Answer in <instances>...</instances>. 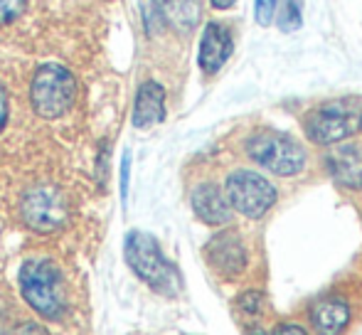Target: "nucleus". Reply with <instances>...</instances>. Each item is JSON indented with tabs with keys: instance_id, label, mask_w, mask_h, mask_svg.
<instances>
[{
	"instance_id": "f257e3e1",
	"label": "nucleus",
	"mask_w": 362,
	"mask_h": 335,
	"mask_svg": "<svg viewBox=\"0 0 362 335\" xmlns=\"http://www.w3.org/2000/svg\"><path fill=\"white\" fill-rule=\"evenodd\" d=\"M126 261L134 269V274L146 281L153 291L165 293V296H175L180 291V274L165 259V254L160 252L158 242L146 232H131L126 237Z\"/></svg>"
},
{
	"instance_id": "f03ea898",
	"label": "nucleus",
	"mask_w": 362,
	"mask_h": 335,
	"mask_svg": "<svg viewBox=\"0 0 362 335\" xmlns=\"http://www.w3.org/2000/svg\"><path fill=\"white\" fill-rule=\"evenodd\" d=\"M20 291L42 318L57 321L64 313V291L59 269L47 259H30L20 269Z\"/></svg>"
},
{
	"instance_id": "7ed1b4c3",
	"label": "nucleus",
	"mask_w": 362,
	"mask_h": 335,
	"mask_svg": "<svg viewBox=\"0 0 362 335\" xmlns=\"http://www.w3.org/2000/svg\"><path fill=\"white\" fill-rule=\"evenodd\" d=\"M362 126V106L348 99H335L320 104L305 116V136L318 146H335L350 139Z\"/></svg>"
},
{
	"instance_id": "20e7f679",
	"label": "nucleus",
	"mask_w": 362,
	"mask_h": 335,
	"mask_svg": "<svg viewBox=\"0 0 362 335\" xmlns=\"http://www.w3.org/2000/svg\"><path fill=\"white\" fill-rule=\"evenodd\" d=\"M30 99L42 119H59L72 109L76 99V79L62 64H42L35 72Z\"/></svg>"
},
{
	"instance_id": "39448f33",
	"label": "nucleus",
	"mask_w": 362,
	"mask_h": 335,
	"mask_svg": "<svg viewBox=\"0 0 362 335\" xmlns=\"http://www.w3.org/2000/svg\"><path fill=\"white\" fill-rule=\"evenodd\" d=\"M247 153L254 163H259L264 170L274 172V175H298L305 168V151L298 141L291 136L274 134V131H264L249 139Z\"/></svg>"
},
{
	"instance_id": "423d86ee",
	"label": "nucleus",
	"mask_w": 362,
	"mask_h": 335,
	"mask_svg": "<svg viewBox=\"0 0 362 335\" xmlns=\"http://www.w3.org/2000/svg\"><path fill=\"white\" fill-rule=\"evenodd\" d=\"M224 197L229 207L249 220L264 217L276 202V187L264 175L252 170H237L224 182Z\"/></svg>"
},
{
	"instance_id": "0eeeda50",
	"label": "nucleus",
	"mask_w": 362,
	"mask_h": 335,
	"mask_svg": "<svg viewBox=\"0 0 362 335\" xmlns=\"http://www.w3.org/2000/svg\"><path fill=\"white\" fill-rule=\"evenodd\" d=\"M20 215L30 230L40 235H49L67 225L69 220V205L62 190L54 185H37L30 187L20 202Z\"/></svg>"
},
{
	"instance_id": "6e6552de",
	"label": "nucleus",
	"mask_w": 362,
	"mask_h": 335,
	"mask_svg": "<svg viewBox=\"0 0 362 335\" xmlns=\"http://www.w3.org/2000/svg\"><path fill=\"white\" fill-rule=\"evenodd\" d=\"M205 254L212 269L222 276L234 278L247 269V249L237 232H222V235L212 237L210 245L205 247Z\"/></svg>"
},
{
	"instance_id": "1a4fd4ad",
	"label": "nucleus",
	"mask_w": 362,
	"mask_h": 335,
	"mask_svg": "<svg viewBox=\"0 0 362 335\" xmlns=\"http://www.w3.org/2000/svg\"><path fill=\"white\" fill-rule=\"evenodd\" d=\"M325 168L338 185L350 187V190H362V146H335L325 155Z\"/></svg>"
},
{
	"instance_id": "9d476101",
	"label": "nucleus",
	"mask_w": 362,
	"mask_h": 335,
	"mask_svg": "<svg viewBox=\"0 0 362 335\" xmlns=\"http://www.w3.org/2000/svg\"><path fill=\"white\" fill-rule=\"evenodd\" d=\"M190 202H192L195 215L200 217L205 225L219 227L232 220V207H229L227 197H224V192L219 190L217 185H212V182L197 185L195 190H192Z\"/></svg>"
},
{
	"instance_id": "9b49d317",
	"label": "nucleus",
	"mask_w": 362,
	"mask_h": 335,
	"mask_svg": "<svg viewBox=\"0 0 362 335\" xmlns=\"http://www.w3.org/2000/svg\"><path fill=\"white\" fill-rule=\"evenodd\" d=\"M232 54V35L222 23H210L202 33L200 42V67L205 74H215L224 67Z\"/></svg>"
},
{
	"instance_id": "f8f14e48",
	"label": "nucleus",
	"mask_w": 362,
	"mask_h": 335,
	"mask_svg": "<svg viewBox=\"0 0 362 335\" xmlns=\"http://www.w3.org/2000/svg\"><path fill=\"white\" fill-rule=\"evenodd\" d=\"M310 323L318 335H343L350 323V306L338 296L318 301L310 311Z\"/></svg>"
},
{
	"instance_id": "ddd939ff",
	"label": "nucleus",
	"mask_w": 362,
	"mask_h": 335,
	"mask_svg": "<svg viewBox=\"0 0 362 335\" xmlns=\"http://www.w3.org/2000/svg\"><path fill=\"white\" fill-rule=\"evenodd\" d=\"M165 116V91L158 82H144L136 94L134 104V126L136 129H151L160 124Z\"/></svg>"
},
{
	"instance_id": "4468645a",
	"label": "nucleus",
	"mask_w": 362,
	"mask_h": 335,
	"mask_svg": "<svg viewBox=\"0 0 362 335\" xmlns=\"http://www.w3.org/2000/svg\"><path fill=\"white\" fill-rule=\"evenodd\" d=\"M165 13H168V23H173L175 28L192 30L200 10H197L195 0H165Z\"/></svg>"
},
{
	"instance_id": "2eb2a0df",
	"label": "nucleus",
	"mask_w": 362,
	"mask_h": 335,
	"mask_svg": "<svg viewBox=\"0 0 362 335\" xmlns=\"http://www.w3.org/2000/svg\"><path fill=\"white\" fill-rule=\"evenodd\" d=\"M141 15H144V28L151 37L160 35L168 28L165 0H141Z\"/></svg>"
},
{
	"instance_id": "dca6fc26",
	"label": "nucleus",
	"mask_w": 362,
	"mask_h": 335,
	"mask_svg": "<svg viewBox=\"0 0 362 335\" xmlns=\"http://www.w3.org/2000/svg\"><path fill=\"white\" fill-rule=\"evenodd\" d=\"M237 308L247 316H259L264 308V296L259 291H244L237 301Z\"/></svg>"
},
{
	"instance_id": "f3484780",
	"label": "nucleus",
	"mask_w": 362,
	"mask_h": 335,
	"mask_svg": "<svg viewBox=\"0 0 362 335\" xmlns=\"http://www.w3.org/2000/svg\"><path fill=\"white\" fill-rule=\"evenodd\" d=\"M25 0H0V23H13L23 15Z\"/></svg>"
},
{
	"instance_id": "a211bd4d",
	"label": "nucleus",
	"mask_w": 362,
	"mask_h": 335,
	"mask_svg": "<svg viewBox=\"0 0 362 335\" xmlns=\"http://www.w3.org/2000/svg\"><path fill=\"white\" fill-rule=\"evenodd\" d=\"M279 0H257V20L259 25H269L276 15Z\"/></svg>"
},
{
	"instance_id": "6ab92c4d",
	"label": "nucleus",
	"mask_w": 362,
	"mask_h": 335,
	"mask_svg": "<svg viewBox=\"0 0 362 335\" xmlns=\"http://www.w3.org/2000/svg\"><path fill=\"white\" fill-rule=\"evenodd\" d=\"M300 25V13H298V3L296 0H286V8H284V15H281V28L284 30H293Z\"/></svg>"
},
{
	"instance_id": "aec40b11",
	"label": "nucleus",
	"mask_w": 362,
	"mask_h": 335,
	"mask_svg": "<svg viewBox=\"0 0 362 335\" xmlns=\"http://www.w3.org/2000/svg\"><path fill=\"white\" fill-rule=\"evenodd\" d=\"M274 335H308V333L300 326H293V323H281V326H276Z\"/></svg>"
},
{
	"instance_id": "412c9836",
	"label": "nucleus",
	"mask_w": 362,
	"mask_h": 335,
	"mask_svg": "<svg viewBox=\"0 0 362 335\" xmlns=\"http://www.w3.org/2000/svg\"><path fill=\"white\" fill-rule=\"evenodd\" d=\"M129 168H131V158L124 155V165H121V195L124 197L129 192Z\"/></svg>"
},
{
	"instance_id": "4be33fe9",
	"label": "nucleus",
	"mask_w": 362,
	"mask_h": 335,
	"mask_svg": "<svg viewBox=\"0 0 362 335\" xmlns=\"http://www.w3.org/2000/svg\"><path fill=\"white\" fill-rule=\"evenodd\" d=\"M15 335H47V331L42 326H37V323H25V326L18 328Z\"/></svg>"
},
{
	"instance_id": "5701e85b",
	"label": "nucleus",
	"mask_w": 362,
	"mask_h": 335,
	"mask_svg": "<svg viewBox=\"0 0 362 335\" xmlns=\"http://www.w3.org/2000/svg\"><path fill=\"white\" fill-rule=\"evenodd\" d=\"M5 119H8V96H5V89L0 86V131L5 126Z\"/></svg>"
},
{
	"instance_id": "b1692460",
	"label": "nucleus",
	"mask_w": 362,
	"mask_h": 335,
	"mask_svg": "<svg viewBox=\"0 0 362 335\" xmlns=\"http://www.w3.org/2000/svg\"><path fill=\"white\" fill-rule=\"evenodd\" d=\"M212 5H215V8H219V10H224V8H232L234 0H212Z\"/></svg>"
},
{
	"instance_id": "393cba45",
	"label": "nucleus",
	"mask_w": 362,
	"mask_h": 335,
	"mask_svg": "<svg viewBox=\"0 0 362 335\" xmlns=\"http://www.w3.org/2000/svg\"><path fill=\"white\" fill-rule=\"evenodd\" d=\"M254 335H269V333H262V331H257V333H254Z\"/></svg>"
},
{
	"instance_id": "a878e982",
	"label": "nucleus",
	"mask_w": 362,
	"mask_h": 335,
	"mask_svg": "<svg viewBox=\"0 0 362 335\" xmlns=\"http://www.w3.org/2000/svg\"><path fill=\"white\" fill-rule=\"evenodd\" d=\"M360 129H362V126H360Z\"/></svg>"
}]
</instances>
